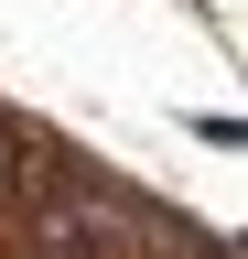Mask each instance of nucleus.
Segmentation results:
<instances>
[{
	"label": "nucleus",
	"instance_id": "nucleus-1",
	"mask_svg": "<svg viewBox=\"0 0 248 259\" xmlns=\"http://www.w3.org/2000/svg\"><path fill=\"white\" fill-rule=\"evenodd\" d=\"M33 184H43V130L0 97V227H11L22 205H33Z\"/></svg>",
	"mask_w": 248,
	"mask_h": 259
},
{
	"label": "nucleus",
	"instance_id": "nucleus-2",
	"mask_svg": "<svg viewBox=\"0 0 248 259\" xmlns=\"http://www.w3.org/2000/svg\"><path fill=\"white\" fill-rule=\"evenodd\" d=\"M194 141H205V151H237V141H248V119H237V108H205V119H194Z\"/></svg>",
	"mask_w": 248,
	"mask_h": 259
}]
</instances>
